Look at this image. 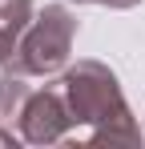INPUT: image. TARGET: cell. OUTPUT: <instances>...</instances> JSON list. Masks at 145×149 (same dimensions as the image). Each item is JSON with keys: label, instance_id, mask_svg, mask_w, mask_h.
<instances>
[{"label": "cell", "instance_id": "cell-1", "mask_svg": "<svg viewBox=\"0 0 145 149\" xmlns=\"http://www.w3.org/2000/svg\"><path fill=\"white\" fill-rule=\"evenodd\" d=\"M61 89L69 101L72 125H77V141H93V145H137L141 141V129L133 121L125 93L117 85V73L101 61H77L72 69H65L61 77Z\"/></svg>", "mask_w": 145, "mask_h": 149}, {"label": "cell", "instance_id": "cell-2", "mask_svg": "<svg viewBox=\"0 0 145 149\" xmlns=\"http://www.w3.org/2000/svg\"><path fill=\"white\" fill-rule=\"evenodd\" d=\"M72 40H77V16L65 4H45L32 16V24L24 28L8 69L24 77H52L69 65Z\"/></svg>", "mask_w": 145, "mask_h": 149}, {"label": "cell", "instance_id": "cell-3", "mask_svg": "<svg viewBox=\"0 0 145 149\" xmlns=\"http://www.w3.org/2000/svg\"><path fill=\"white\" fill-rule=\"evenodd\" d=\"M16 133L24 145H61L72 141L77 125H72L65 89L56 81V89H32V97L24 101L20 117H16Z\"/></svg>", "mask_w": 145, "mask_h": 149}, {"label": "cell", "instance_id": "cell-4", "mask_svg": "<svg viewBox=\"0 0 145 149\" xmlns=\"http://www.w3.org/2000/svg\"><path fill=\"white\" fill-rule=\"evenodd\" d=\"M32 16H36L32 0H0V65L12 61V52L20 45L24 28L32 24Z\"/></svg>", "mask_w": 145, "mask_h": 149}, {"label": "cell", "instance_id": "cell-5", "mask_svg": "<svg viewBox=\"0 0 145 149\" xmlns=\"http://www.w3.org/2000/svg\"><path fill=\"white\" fill-rule=\"evenodd\" d=\"M32 97V89H28V77L24 73H8L0 77V125H8L12 129V121L20 117V109H24V101Z\"/></svg>", "mask_w": 145, "mask_h": 149}, {"label": "cell", "instance_id": "cell-6", "mask_svg": "<svg viewBox=\"0 0 145 149\" xmlns=\"http://www.w3.org/2000/svg\"><path fill=\"white\" fill-rule=\"evenodd\" d=\"M77 4H109V8H137L141 0H77Z\"/></svg>", "mask_w": 145, "mask_h": 149}, {"label": "cell", "instance_id": "cell-7", "mask_svg": "<svg viewBox=\"0 0 145 149\" xmlns=\"http://www.w3.org/2000/svg\"><path fill=\"white\" fill-rule=\"evenodd\" d=\"M0 145H8V149H16L20 145V133H12L8 125H0Z\"/></svg>", "mask_w": 145, "mask_h": 149}]
</instances>
